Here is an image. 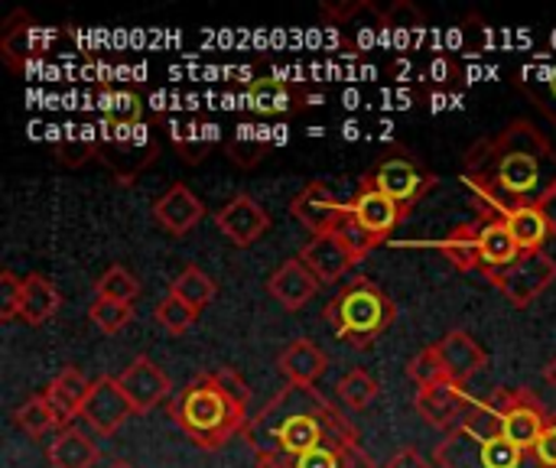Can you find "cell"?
<instances>
[{
	"label": "cell",
	"mask_w": 556,
	"mask_h": 468,
	"mask_svg": "<svg viewBox=\"0 0 556 468\" xmlns=\"http://www.w3.org/2000/svg\"><path fill=\"white\" fill-rule=\"evenodd\" d=\"M463 182L472 189L479 215L508 218L538 205L556 182L554 143L534 121L518 117L463 156Z\"/></svg>",
	"instance_id": "obj_1"
},
{
	"label": "cell",
	"mask_w": 556,
	"mask_h": 468,
	"mask_svg": "<svg viewBox=\"0 0 556 468\" xmlns=\"http://www.w3.org/2000/svg\"><path fill=\"white\" fill-rule=\"evenodd\" d=\"M244 437L257 450V456H280L290 463L319 446L358 443L355 430L313 388H290L274 397L248 423Z\"/></svg>",
	"instance_id": "obj_2"
},
{
	"label": "cell",
	"mask_w": 556,
	"mask_h": 468,
	"mask_svg": "<svg viewBox=\"0 0 556 468\" xmlns=\"http://www.w3.org/2000/svg\"><path fill=\"white\" fill-rule=\"evenodd\" d=\"M251 388L235 368H218L195 375L173 401H169V417L173 423L199 446L208 453H218L231 437H244L251 417Z\"/></svg>",
	"instance_id": "obj_3"
},
{
	"label": "cell",
	"mask_w": 556,
	"mask_h": 468,
	"mask_svg": "<svg viewBox=\"0 0 556 468\" xmlns=\"http://www.w3.org/2000/svg\"><path fill=\"white\" fill-rule=\"evenodd\" d=\"M433 463L440 468H544L534 453H525L505 440L495 394L466 410L463 423L437 443Z\"/></svg>",
	"instance_id": "obj_4"
},
{
	"label": "cell",
	"mask_w": 556,
	"mask_h": 468,
	"mask_svg": "<svg viewBox=\"0 0 556 468\" xmlns=\"http://www.w3.org/2000/svg\"><path fill=\"white\" fill-rule=\"evenodd\" d=\"M323 316L339 339L355 349H365L391 329V322L397 319V306L375 280L355 277L326 303Z\"/></svg>",
	"instance_id": "obj_5"
},
{
	"label": "cell",
	"mask_w": 556,
	"mask_h": 468,
	"mask_svg": "<svg viewBox=\"0 0 556 468\" xmlns=\"http://www.w3.org/2000/svg\"><path fill=\"white\" fill-rule=\"evenodd\" d=\"M160 156L156 134L147 121L137 124H111L104 121L98 130V160L108 166V173L117 182H134L147 166H153Z\"/></svg>",
	"instance_id": "obj_6"
},
{
	"label": "cell",
	"mask_w": 556,
	"mask_h": 468,
	"mask_svg": "<svg viewBox=\"0 0 556 468\" xmlns=\"http://www.w3.org/2000/svg\"><path fill=\"white\" fill-rule=\"evenodd\" d=\"M495 407H498V427H502L505 440L515 443L525 453H534L538 440L547 430L554 414L528 388H518V391L502 388V391H495Z\"/></svg>",
	"instance_id": "obj_7"
},
{
	"label": "cell",
	"mask_w": 556,
	"mask_h": 468,
	"mask_svg": "<svg viewBox=\"0 0 556 468\" xmlns=\"http://www.w3.org/2000/svg\"><path fill=\"white\" fill-rule=\"evenodd\" d=\"M515 306H531L541 293H547L556 283V261L547 251L521 254L511 267L489 277Z\"/></svg>",
	"instance_id": "obj_8"
},
{
	"label": "cell",
	"mask_w": 556,
	"mask_h": 468,
	"mask_svg": "<svg viewBox=\"0 0 556 468\" xmlns=\"http://www.w3.org/2000/svg\"><path fill=\"white\" fill-rule=\"evenodd\" d=\"M368 176L388 199H394L407 212L437 186V176L420 160L410 156H384Z\"/></svg>",
	"instance_id": "obj_9"
},
{
	"label": "cell",
	"mask_w": 556,
	"mask_h": 468,
	"mask_svg": "<svg viewBox=\"0 0 556 468\" xmlns=\"http://www.w3.org/2000/svg\"><path fill=\"white\" fill-rule=\"evenodd\" d=\"M130 414H134V407H130V401H127V394H124V388H121L117 378L101 375L98 381H91V391H88L81 420H85L94 433L114 437V433L127 423Z\"/></svg>",
	"instance_id": "obj_10"
},
{
	"label": "cell",
	"mask_w": 556,
	"mask_h": 468,
	"mask_svg": "<svg viewBox=\"0 0 556 468\" xmlns=\"http://www.w3.org/2000/svg\"><path fill=\"white\" fill-rule=\"evenodd\" d=\"M349 208H352L355 222H358L375 241H388V238L397 231V225L404 222V215H407V208H401L394 199H388V195L371 182V176H362L358 192H355V199L349 202Z\"/></svg>",
	"instance_id": "obj_11"
},
{
	"label": "cell",
	"mask_w": 556,
	"mask_h": 468,
	"mask_svg": "<svg viewBox=\"0 0 556 468\" xmlns=\"http://www.w3.org/2000/svg\"><path fill=\"white\" fill-rule=\"evenodd\" d=\"M414 407L417 414L433 427V430H456L466 417V410L472 407L469 397H466V388L456 384V381H437L430 388H417V397H414Z\"/></svg>",
	"instance_id": "obj_12"
},
{
	"label": "cell",
	"mask_w": 556,
	"mask_h": 468,
	"mask_svg": "<svg viewBox=\"0 0 556 468\" xmlns=\"http://www.w3.org/2000/svg\"><path fill=\"white\" fill-rule=\"evenodd\" d=\"M134 414H150L156 404H163L173 391L166 371L150 358V355H137L121 375H117Z\"/></svg>",
	"instance_id": "obj_13"
},
{
	"label": "cell",
	"mask_w": 556,
	"mask_h": 468,
	"mask_svg": "<svg viewBox=\"0 0 556 468\" xmlns=\"http://www.w3.org/2000/svg\"><path fill=\"white\" fill-rule=\"evenodd\" d=\"M215 225L235 248H251L254 241H261L270 231V215L257 199L235 195L228 205H222L215 212Z\"/></svg>",
	"instance_id": "obj_14"
},
{
	"label": "cell",
	"mask_w": 556,
	"mask_h": 468,
	"mask_svg": "<svg viewBox=\"0 0 556 468\" xmlns=\"http://www.w3.org/2000/svg\"><path fill=\"white\" fill-rule=\"evenodd\" d=\"M46 46H49V33L23 10H16L0 33V55L13 72H23L26 65H33L46 52Z\"/></svg>",
	"instance_id": "obj_15"
},
{
	"label": "cell",
	"mask_w": 556,
	"mask_h": 468,
	"mask_svg": "<svg viewBox=\"0 0 556 468\" xmlns=\"http://www.w3.org/2000/svg\"><path fill=\"white\" fill-rule=\"evenodd\" d=\"M345 208H349V205H342V202L336 199V192H332L326 182H319V179L306 182V186L296 192V199L290 202L293 218H296L306 231H313V238H316V235H329V231L339 225V218L345 215Z\"/></svg>",
	"instance_id": "obj_16"
},
{
	"label": "cell",
	"mask_w": 556,
	"mask_h": 468,
	"mask_svg": "<svg viewBox=\"0 0 556 468\" xmlns=\"http://www.w3.org/2000/svg\"><path fill=\"white\" fill-rule=\"evenodd\" d=\"M202 215H205V205H202V199H199L186 182H173V186L153 202V222H156L166 235H173V238L189 235V231L202 222Z\"/></svg>",
	"instance_id": "obj_17"
},
{
	"label": "cell",
	"mask_w": 556,
	"mask_h": 468,
	"mask_svg": "<svg viewBox=\"0 0 556 468\" xmlns=\"http://www.w3.org/2000/svg\"><path fill=\"white\" fill-rule=\"evenodd\" d=\"M476 248H479V270L485 274V277H492V274H498V270H505V267H511L525 251L515 244V238H511V231H508V225H505V218H492V215H479L476 218Z\"/></svg>",
	"instance_id": "obj_18"
},
{
	"label": "cell",
	"mask_w": 556,
	"mask_h": 468,
	"mask_svg": "<svg viewBox=\"0 0 556 468\" xmlns=\"http://www.w3.org/2000/svg\"><path fill=\"white\" fill-rule=\"evenodd\" d=\"M296 257L306 264V270H309L319 283H339V280L358 264V257H355L332 231H329V235L309 238Z\"/></svg>",
	"instance_id": "obj_19"
},
{
	"label": "cell",
	"mask_w": 556,
	"mask_h": 468,
	"mask_svg": "<svg viewBox=\"0 0 556 468\" xmlns=\"http://www.w3.org/2000/svg\"><path fill=\"white\" fill-rule=\"evenodd\" d=\"M437 345V352H440V358H443V368H446V375H450V381H456V384H469L476 375H482L485 371V365H489V355H485V349L466 332V329H453V332H446L440 342H433Z\"/></svg>",
	"instance_id": "obj_20"
},
{
	"label": "cell",
	"mask_w": 556,
	"mask_h": 468,
	"mask_svg": "<svg viewBox=\"0 0 556 468\" xmlns=\"http://www.w3.org/2000/svg\"><path fill=\"white\" fill-rule=\"evenodd\" d=\"M319 290V280L306 270V264L300 257H290L287 264H280L270 280H267V293L287 309V313H296L303 309Z\"/></svg>",
	"instance_id": "obj_21"
},
{
	"label": "cell",
	"mask_w": 556,
	"mask_h": 468,
	"mask_svg": "<svg viewBox=\"0 0 556 468\" xmlns=\"http://www.w3.org/2000/svg\"><path fill=\"white\" fill-rule=\"evenodd\" d=\"M277 365H280V375L290 381V388H316L323 375L329 371V355L316 342L296 339L280 352Z\"/></svg>",
	"instance_id": "obj_22"
},
{
	"label": "cell",
	"mask_w": 556,
	"mask_h": 468,
	"mask_svg": "<svg viewBox=\"0 0 556 468\" xmlns=\"http://www.w3.org/2000/svg\"><path fill=\"white\" fill-rule=\"evenodd\" d=\"M244 101L257 114H296L309 107V98L300 85L283 78H254L244 91Z\"/></svg>",
	"instance_id": "obj_23"
},
{
	"label": "cell",
	"mask_w": 556,
	"mask_h": 468,
	"mask_svg": "<svg viewBox=\"0 0 556 468\" xmlns=\"http://www.w3.org/2000/svg\"><path fill=\"white\" fill-rule=\"evenodd\" d=\"M88 391H91V381L78 371V368H62L55 375V381L42 391L46 401L52 404V410L59 414L62 427H72L75 417H81L85 410V401H88Z\"/></svg>",
	"instance_id": "obj_24"
},
{
	"label": "cell",
	"mask_w": 556,
	"mask_h": 468,
	"mask_svg": "<svg viewBox=\"0 0 556 468\" xmlns=\"http://www.w3.org/2000/svg\"><path fill=\"white\" fill-rule=\"evenodd\" d=\"M59 306H62V293H59V287L49 280V277H42V274H26L23 277V296H20V319L26 322V326H42V322H49L55 313H59Z\"/></svg>",
	"instance_id": "obj_25"
},
{
	"label": "cell",
	"mask_w": 556,
	"mask_h": 468,
	"mask_svg": "<svg viewBox=\"0 0 556 468\" xmlns=\"http://www.w3.org/2000/svg\"><path fill=\"white\" fill-rule=\"evenodd\" d=\"M46 459L52 468H91L101 459V453L88 433H81L78 427H65L46 446Z\"/></svg>",
	"instance_id": "obj_26"
},
{
	"label": "cell",
	"mask_w": 556,
	"mask_h": 468,
	"mask_svg": "<svg viewBox=\"0 0 556 468\" xmlns=\"http://www.w3.org/2000/svg\"><path fill=\"white\" fill-rule=\"evenodd\" d=\"M169 140L179 150V156L195 166L218 143V127L208 121H195V117L192 121H169Z\"/></svg>",
	"instance_id": "obj_27"
},
{
	"label": "cell",
	"mask_w": 556,
	"mask_h": 468,
	"mask_svg": "<svg viewBox=\"0 0 556 468\" xmlns=\"http://www.w3.org/2000/svg\"><path fill=\"white\" fill-rule=\"evenodd\" d=\"M13 420H16V427H20L26 437H33V440H42V437L52 433V430H65L62 420H59V414H55L52 404L46 401V394L26 397V401L13 410Z\"/></svg>",
	"instance_id": "obj_28"
},
{
	"label": "cell",
	"mask_w": 556,
	"mask_h": 468,
	"mask_svg": "<svg viewBox=\"0 0 556 468\" xmlns=\"http://www.w3.org/2000/svg\"><path fill=\"white\" fill-rule=\"evenodd\" d=\"M505 225H508L515 244H518L525 254L544 251V244H547V238H551V228H547L544 215L538 212V205L521 208V212H511V215L505 218Z\"/></svg>",
	"instance_id": "obj_29"
},
{
	"label": "cell",
	"mask_w": 556,
	"mask_h": 468,
	"mask_svg": "<svg viewBox=\"0 0 556 468\" xmlns=\"http://www.w3.org/2000/svg\"><path fill=\"white\" fill-rule=\"evenodd\" d=\"M270 150V134L264 127H254V124H241L235 130V140L225 147L228 160L241 169H251L264 160V153Z\"/></svg>",
	"instance_id": "obj_30"
},
{
	"label": "cell",
	"mask_w": 556,
	"mask_h": 468,
	"mask_svg": "<svg viewBox=\"0 0 556 468\" xmlns=\"http://www.w3.org/2000/svg\"><path fill=\"white\" fill-rule=\"evenodd\" d=\"M518 88L556 124V65H534L518 75Z\"/></svg>",
	"instance_id": "obj_31"
},
{
	"label": "cell",
	"mask_w": 556,
	"mask_h": 468,
	"mask_svg": "<svg viewBox=\"0 0 556 468\" xmlns=\"http://www.w3.org/2000/svg\"><path fill=\"white\" fill-rule=\"evenodd\" d=\"M169 293H176L179 300H186L189 306H195L199 313L215 300V293H218V283L202 270V267H195V264H189V267H182V274L173 280V287H169Z\"/></svg>",
	"instance_id": "obj_32"
},
{
	"label": "cell",
	"mask_w": 556,
	"mask_h": 468,
	"mask_svg": "<svg viewBox=\"0 0 556 468\" xmlns=\"http://www.w3.org/2000/svg\"><path fill=\"white\" fill-rule=\"evenodd\" d=\"M476 222L472 225H459L453 235L443 238L440 251L453 261L456 270L469 274V270H479V248H476Z\"/></svg>",
	"instance_id": "obj_33"
},
{
	"label": "cell",
	"mask_w": 556,
	"mask_h": 468,
	"mask_svg": "<svg viewBox=\"0 0 556 468\" xmlns=\"http://www.w3.org/2000/svg\"><path fill=\"white\" fill-rule=\"evenodd\" d=\"M339 397H342V404L349 407V410H355V414H362V410H368L375 401H378V394H381V388H378V381L365 371V368H355V371H349L342 381H339Z\"/></svg>",
	"instance_id": "obj_34"
},
{
	"label": "cell",
	"mask_w": 556,
	"mask_h": 468,
	"mask_svg": "<svg viewBox=\"0 0 556 468\" xmlns=\"http://www.w3.org/2000/svg\"><path fill=\"white\" fill-rule=\"evenodd\" d=\"M195 319H199V309H195V306H189L186 300H179L176 293H166V296L156 303V309H153V322H156V326H163L169 336H182V332H189V329L195 326Z\"/></svg>",
	"instance_id": "obj_35"
},
{
	"label": "cell",
	"mask_w": 556,
	"mask_h": 468,
	"mask_svg": "<svg viewBox=\"0 0 556 468\" xmlns=\"http://www.w3.org/2000/svg\"><path fill=\"white\" fill-rule=\"evenodd\" d=\"M94 296H101V300H117V303H130V306H134V300L140 296V280H137L127 267L114 264V267H108V270L98 277Z\"/></svg>",
	"instance_id": "obj_36"
},
{
	"label": "cell",
	"mask_w": 556,
	"mask_h": 468,
	"mask_svg": "<svg viewBox=\"0 0 556 468\" xmlns=\"http://www.w3.org/2000/svg\"><path fill=\"white\" fill-rule=\"evenodd\" d=\"M88 319L104 332V336H117L134 322V306L130 303H117V300H101L94 296V303L88 306Z\"/></svg>",
	"instance_id": "obj_37"
},
{
	"label": "cell",
	"mask_w": 556,
	"mask_h": 468,
	"mask_svg": "<svg viewBox=\"0 0 556 468\" xmlns=\"http://www.w3.org/2000/svg\"><path fill=\"white\" fill-rule=\"evenodd\" d=\"M424 23H427L424 10H420L417 3H410V0H394V3L381 13V26L391 29V33H401V36L420 33Z\"/></svg>",
	"instance_id": "obj_38"
},
{
	"label": "cell",
	"mask_w": 556,
	"mask_h": 468,
	"mask_svg": "<svg viewBox=\"0 0 556 468\" xmlns=\"http://www.w3.org/2000/svg\"><path fill=\"white\" fill-rule=\"evenodd\" d=\"M91 156H98V134H68L55 143V160L62 166H85Z\"/></svg>",
	"instance_id": "obj_39"
},
{
	"label": "cell",
	"mask_w": 556,
	"mask_h": 468,
	"mask_svg": "<svg viewBox=\"0 0 556 468\" xmlns=\"http://www.w3.org/2000/svg\"><path fill=\"white\" fill-rule=\"evenodd\" d=\"M332 235H336V238H339V241H342V244H345V248H349V251L358 257V261H365V257H368V254H371V251L381 244V241H375V238H371V235H368V231H365V228L355 222L352 208H345V215L339 218V225L332 228Z\"/></svg>",
	"instance_id": "obj_40"
},
{
	"label": "cell",
	"mask_w": 556,
	"mask_h": 468,
	"mask_svg": "<svg viewBox=\"0 0 556 468\" xmlns=\"http://www.w3.org/2000/svg\"><path fill=\"white\" fill-rule=\"evenodd\" d=\"M407 378L417 384V388H430L437 381H446V368H443V358L437 352V345H427L424 352H417L407 365Z\"/></svg>",
	"instance_id": "obj_41"
},
{
	"label": "cell",
	"mask_w": 556,
	"mask_h": 468,
	"mask_svg": "<svg viewBox=\"0 0 556 468\" xmlns=\"http://www.w3.org/2000/svg\"><path fill=\"white\" fill-rule=\"evenodd\" d=\"M101 111H104V121H111V124H137V121H143L140 117L143 104H140V98L134 91H111L108 104H101Z\"/></svg>",
	"instance_id": "obj_42"
},
{
	"label": "cell",
	"mask_w": 556,
	"mask_h": 468,
	"mask_svg": "<svg viewBox=\"0 0 556 468\" xmlns=\"http://www.w3.org/2000/svg\"><path fill=\"white\" fill-rule=\"evenodd\" d=\"M20 296H23V277H16L13 270H0V319H20Z\"/></svg>",
	"instance_id": "obj_43"
},
{
	"label": "cell",
	"mask_w": 556,
	"mask_h": 468,
	"mask_svg": "<svg viewBox=\"0 0 556 468\" xmlns=\"http://www.w3.org/2000/svg\"><path fill=\"white\" fill-rule=\"evenodd\" d=\"M358 443H342V446H319L306 456H300L293 468H345V453Z\"/></svg>",
	"instance_id": "obj_44"
},
{
	"label": "cell",
	"mask_w": 556,
	"mask_h": 468,
	"mask_svg": "<svg viewBox=\"0 0 556 468\" xmlns=\"http://www.w3.org/2000/svg\"><path fill=\"white\" fill-rule=\"evenodd\" d=\"M534 456H538V463H541L544 468H556V414L551 417L547 430L541 433V440H538V450H534Z\"/></svg>",
	"instance_id": "obj_45"
},
{
	"label": "cell",
	"mask_w": 556,
	"mask_h": 468,
	"mask_svg": "<svg viewBox=\"0 0 556 468\" xmlns=\"http://www.w3.org/2000/svg\"><path fill=\"white\" fill-rule=\"evenodd\" d=\"M384 468H433L430 466V459H424L414 446H404V450H397L394 456H391V463Z\"/></svg>",
	"instance_id": "obj_46"
},
{
	"label": "cell",
	"mask_w": 556,
	"mask_h": 468,
	"mask_svg": "<svg viewBox=\"0 0 556 468\" xmlns=\"http://www.w3.org/2000/svg\"><path fill=\"white\" fill-rule=\"evenodd\" d=\"M538 212L544 215V222L551 228V238H556V182L538 199Z\"/></svg>",
	"instance_id": "obj_47"
},
{
	"label": "cell",
	"mask_w": 556,
	"mask_h": 468,
	"mask_svg": "<svg viewBox=\"0 0 556 468\" xmlns=\"http://www.w3.org/2000/svg\"><path fill=\"white\" fill-rule=\"evenodd\" d=\"M544 381L556 391V358H551V365H544Z\"/></svg>",
	"instance_id": "obj_48"
},
{
	"label": "cell",
	"mask_w": 556,
	"mask_h": 468,
	"mask_svg": "<svg viewBox=\"0 0 556 468\" xmlns=\"http://www.w3.org/2000/svg\"><path fill=\"white\" fill-rule=\"evenodd\" d=\"M111 468H134V466H127V463H114Z\"/></svg>",
	"instance_id": "obj_49"
}]
</instances>
